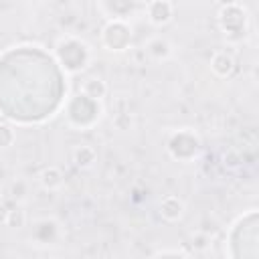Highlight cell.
<instances>
[{
	"mask_svg": "<svg viewBox=\"0 0 259 259\" xmlns=\"http://www.w3.org/2000/svg\"><path fill=\"white\" fill-rule=\"evenodd\" d=\"M57 57L69 73H79L87 67L91 51L83 40L75 36H63L57 42Z\"/></svg>",
	"mask_w": 259,
	"mask_h": 259,
	"instance_id": "1",
	"label": "cell"
},
{
	"mask_svg": "<svg viewBox=\"0 0 259 259\" xmlns=\"http://www.w3.org/2000/svg\"><path fill=\"white\" fill-rule=\"evenodd\" d=\"M40 184H42L47 190H57V188H61V184H63V174H61V170L55 168V166L45 168V170L40 172Z\"/></svg>",
	"mask_w": 259,
	"mask_h": 259,
	"instance_id": "9",
	"label": "cell"
},
{
	"mask_svg": "<svg viewBox=\"0 0 259 259\" xmlns=\"http://www.w3.org/2000/svg\"><path fill=\"white\" fill-rule=\"evenodd\" d=\"M73 158H75V164H77V166L89 168V166L95 162V150H93L89 144L77 146V148L73 150Z\"/></svg>",
	"mask_w": 259,
	"mask_h": 259,
	"instance_id": "10",
	"label": "cell"
},
{
	"mask_svg": "<svg viewBox=\"0 0 259 259\" xmlns=\"http://www.w3.org/2000/svg\"><path fill=\"white\" fill-rule=\"evenodd\" d=\"M8 214H10V210L6 208L4 202H0V223H8Z\"/></svg>",
	"mask_w": 259,
	"mask_h": 259,
	"instance_id": "11",
	"label": "cell"
},
{
	"mask_svg": "<svg viewBox=\"0 0 259 259\" xmlns=\"http://www.w3.org/2000/svg\"><path fill=\"white\" fill-rule=\"evenodd\" d=\"M146 53H148L152 59H156V61H166V59L172 57V45H170V40L164 38V36H154V38L148 40Z\"/></svg>",
	"mask_w": 259,
	"mask_h": 259,
	"instance_id": "5",
	"label": "cell"
},
{
	"mask_svg": "<svg viewBox=\"0 0 259 259\" xmlns=\"http://www.w3.org/2000/svg\"><path fill=\"white\" fill-rule=\"evenodd\" d=\"M105 93H107V85H105L101 79H97V77L85 79L83 85H81V95H85V97H89V99H93V101L101 99Z\"/></svg>",
	"mask_w": 259,
	"mask_h": 259,
	"instance_id": "8",
	"label": "cell"
},
{
	"mask_svg": "<svg viewBox=\"0 0 259 259\" xmlns=\"http://www.w3.org/2000/svg\"><path fill=\"white\" fill-rule=\"evenodd\" d=\"M182 212H184V204H182V200H180L178 196H166V198L162 200V204H160V214H162L168 223L178 221V219L182 217Z\"/></svg>",
	"mask_w": 259,
	"mask_h": 259,
	"instance_id": "7",
	"label": "cell"
},
{
	"mask_svg": "<svg viewBox=\"0 0 259 259\" xmlns=\"http://www.w3.org/2000/svg\"><path fill=\"white\" fill-rule=\"evenodd\" d=\"M233 67H235V61H233V57H231L227 51H219V53H214L212 59H210V69H212V73H214L217 77H227V75H231Z\"/></svg>",
	"mask_w": 259,
	"mask_h": 259,
	"instance_id": "6",
	"label": "cell"
},
{
	"mask_svg": "<svg viewBox=\"0 0 259 259\" xmlns=\"http://www.w3.org/2000/svg\"><path fill=\"white\" fill-rule=\"evenodd\" d=\"M144 14L150 24L154 26H166L174 18V4L168 0H156L144 4Z\"/></svg>",
	"mask_w": 259,
	"mask_h": 259,
	"instance_id": "3",
	"label": "cell"
},
{
	"mask_svg": "<svg viewBox=\"0 0 259 259\" xmlns=\"http://www.w3.org/2000/svg\"><path fill=\"white\" fill-rule=\"evenodd\" d=\"M144 8V4H130V2H105L99 4V10H103L107 16H111V20H125V16H130V12Z\"/></svg>",
	"mask_w": 259,
	"mask_h": 259,
	"instance_id": "4",
	"label": "cell"
},
{
	"mask_svg": "<svg viewBox=\"0 0 259 259\" xmlns=\"http://www.w3.org/2000/svg\"><path fill=\"white\" fill-rule=\"evenodd\" d=\"M101 42L103 47H107V51H125L132 42V28L127 26L125 20H109L103 26L101 32Z\"/></svg>",
	"mask_w": 259,
	"mask_h": 259,
	"instance_id": "2",
	"label": "cell"
}]
</instances>
